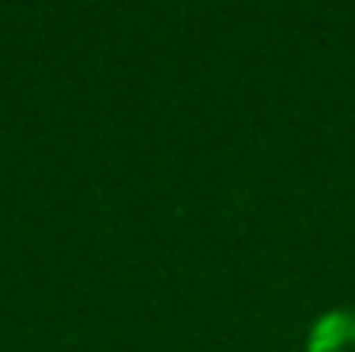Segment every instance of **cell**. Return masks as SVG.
I'll return each mask as SVG.
<instances>
[{
    "instance_id": "obj_1",
    "label": "cell",
    "mask_w": 355,
    "mask_h": 352,
    "mask_svg": "<svg viewBox=\"0 0 355 352\" xmlns=\"http://www.w3.org/2000/svg\"><path fill=\"white\" fill-rule=\"evenodd\" d=\"M355 349V311L336 307V311L318 315V322L306 333V352H348Z\"/></svg>"
}]
</instances>
